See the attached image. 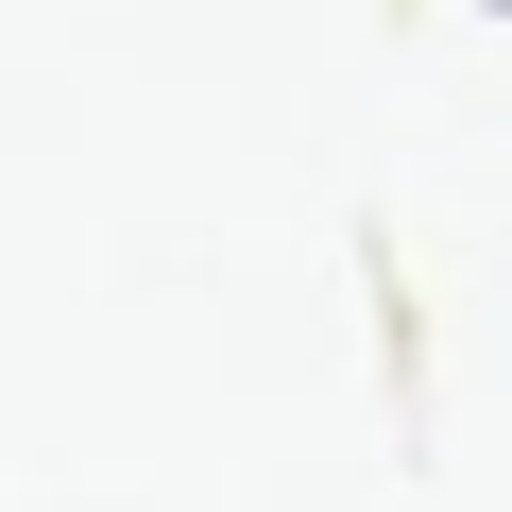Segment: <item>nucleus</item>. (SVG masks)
<instances>
[]
</instances>
